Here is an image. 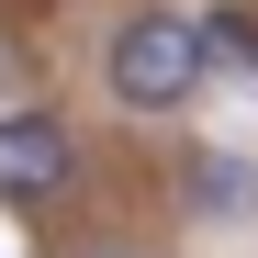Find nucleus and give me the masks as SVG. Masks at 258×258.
I'll use <instances>...</instances> for the list:
<instances>
[{"mask_svg": "<svg viewBox=\"0 0 258 258\" xmlns=\"http://www.w3.org/2000/svg\"><path fill=\"white\" fill-rule=\"evenodd\" d=\"M202 23L191 12H135L112 34V56H101V79H112V101L123 112H180L191 90H202Z\"/></svg>", "mask_w": 258, "mask_h": 258, "instance_id": "f257e3e1", "label": "nucleus"}, {"mask_svg": "<svg viewBox=\"0 0 258 258\" xmlns=\"http://www.w3.org/2000/svg\"><path fill=\"white\" fill-rule=\"evenodd\" d=\"M79 168L56 112H0V202H56V180Z\"/></svg>", "mask_w": 258, "mask_h": 258, "instance_id": "f03ea898", "label": "nucleus"}, {"mask_svg": "<svg viewBox=\"0 0 258 258\" xmlns=\"http://www.w3.org/2000/svg\"><path fill=\"white\" fill-rule=\"evenodd\" d=\"M202 56H225V68H258V23H247V12L202 23Z\"/></svg>", "mask_w": 258, "mask_h": 258, "instance_id": "7ed1b4c3", "label": "nucleus"}, {"mask_svg": "<svg viewBox=\"0 0 258 258\" xmlns=\"http://www.w3.org/2000/svg\"><path fill=\"white\" fill-rule=\"evenodd\" d=\"M236 180H247L236 157H202V213H225V202H236Z\"/></svg>", "mask_w": 258, "mask_h": 258, "instance_id": "20e7f679", "label": "nucleus"}, {"mask_svg": "<svg viewBox=\"0 0 258 258\" xmlns=\"http://www.w3.org/2000/svg\"><path fill=\"white\" fill-rule=\"evenodd\" d=\"M90 258H135V247H90Z\"/></svg>", "mask_w": 258, "mask_h": 258, "instance_id": "39448f33", "label": "nucleus"}]
</instances>
